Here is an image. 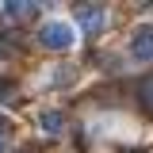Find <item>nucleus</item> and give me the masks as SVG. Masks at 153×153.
Wrapping results in <instances>:
<instances>
[{
    "instance_id": "nucleus-1",
    "label": "nucleus",
    "mask_w": 153,
    "mask_h": 153,
    "mask_svg": "<svg viewBox=\"0 0 153 153\" xmlns=\"http://www.w3.org/2000/svg\"><path fill=\"white\" fill-rule=\"evenodd\" d=\"M38 42L46 46V50H73L76 46V23L73 19H46L42 27H38Z\"/></svg>"
},
{
    "instance_id": "nucleus-2",
    "label": "nucleus",
    "mask_w": 153,
    "mask_h": 153,
    "mask_svg": "<svg viewBox=\"0 0 153 153\" xmlns=\"http://www.w3.org/2000/svg\"><path fill=\"white\" fill-rule=\"evenodd\" d=\"M73 23H76V31H84V35H100L107 27V8L103 4H80Z\"/></svg>"
},
{
    "instance_id": "nucleus-3",
    "label": "nucleus",
    "mask_w": 153,
    "mask_h": 153,
    "mask_svg": "<svg viewBox=\"0 0 153 153\" xmlns=\"http://www.w3.org/2000/svg\"><path fill=\"white\" fill-rule=\"evenodd\" d=\"M130 57L142 61V65H153V23L138 27V31L130 35Z\"/></svg>"
},
{
    "instance_id": "nucleus-4",
    "label": "nucleus",
    "mask_w": 153,
    "mask_h": 153,
    "mask_svg": "<svg viewBox=\"0 0 153 153\" xmlns=\"http://www.w3.org/2000/svg\"><path fill=\"white\" fill-rule=\"evenodd\" d=\"M38 126H42L46 134H61V130H65V115H61V111H42V115H38Z\"/></svg>"
},
{
    "instance_id": "nucleus-5",
    "label": "nucleus",
    "mask_w": 153,
    "mask_h": 153,
    "mask_svg": "<svg viewBox=\"0 0 153 153\" xmlns=\"http://www.w3.org/2000/svg\"><path fill=\"white\" fill-rule=\"evenodd\" d=\"M4 12H8L12 19H27V16H35V4H8Z\"/></svg>"
},
{
    "instance_id": "nucleus-6",
    "label": "nucleus",
    "mask_w": 153,
    "mask_h": 153,
    "mask_svg": "<svg viewBox=\"0 0 153 153\" xmlns=\"http://www.w3.org/2000/svg\"><path fill=\"white\" fill-rule=\"evenodd\" d=\"M142 92H146V100H149V103H153V80H149V84H146V88H142Z\"/></svg>"
}]
</instances>
